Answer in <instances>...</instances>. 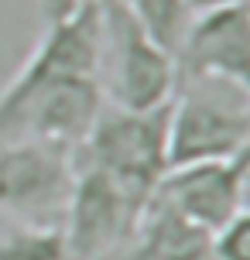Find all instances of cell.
Listing matches in <instances>:
<instances>
[{"label":"cell","mask_w":250,"mask_h":260,"mask_svg":"<svg viewBox=\"0 0 250 260\" xmlns=\"http://www.w3.org/2000/svg\"><path fill=\"white\" fill-rule=\"evenodd\" d=\"M103 48H100V89L120 110H154L178 89L175 55L151 41L123 4H100Z\"/></svg>","instance_id":"obj_2"},{"label":"cell","mask_w":250,"mask_h":260,"mask_svg":"<svg viewBox=\"0 0 250 260\" xmlns=\"http://www.w3.org/2000/svg\"><path fill=\"white\" fill-rule=\"evenodd\" d=\"M175 72L182 82H226L250 92V14L247 0L192 14L175 48Z\"/></svg>","instance_id":"obj_6"},{"label":"cell","mask_w":250,"mask_h":260,"mask_svg":"<svg viewBox=\"0 0 250 260\" xmlns=\"http://www.w3.org/2000/svg\"><path fill=\"white\" fill-rule=\"evenodd\" d=\"M168 110L171 100L154 110H120L106 103L76 157L131 192L151 195L168 171Z\"/></svg>","instance_id":"obj_3"},{"label":"cell","mask_w":250,"mask_h":260,"mask_svg":"<svg viewBox=\"0 0 250 260\" xmlns=\"http://www.w3.org/2000/svg\"><path fill=\"white\" fill-rule=\"evenodd\" d=\"M82 4H86V0H35V7H38L41 24L62 21V17H69L72 11H79Z\"/></svg>","instance_id":"obj_11"},{"label":"cell","mask_w":250,"mask_h":260,"mask_svg":"<svg viewBox=\"0 0 250 260\" xmlns=\"http://www.w3.org/2000/svg\"><path fill=\"white\" fill-rule=\"evenodd\" d=\"M230 4H243V0H189V11L202 14V11H216V7H230Z\"/></svg>","instance_id":"obj_12"},{"label":"cell","mask_w":250,"mask_h":260,"mask_svg":"<svg viewBox=\"0 0 250 260\" xmlns=\"http://www.w3.org/2000/svg\"><path fill=\"white\" fill-rule=\"evenodd\" d=\"M247 185H250V151L223 161H199L168 168L154 192L175 206L185 219L202 226L206 233L223 230L230 219L247 212Z\"/></svg>","instance_id":"obj_7"},{"label":"cell","mask_w":250,"mask_h":260,"mask_svg":"<svg viewBox=\"0 0 250 260\" xmlns=\"http://www.w3.org/2000/svg\"><path fill=\"white\" fill-rule=\"evenodd\" d=\"M151 195H137L100 168L76 165L62 209V240L69 260H113L134 243L137 219Z\"/></svg>","instance_id":"obj_4"},{"label":"cell","mask_w":250,"mask_h":260,"mask_svg":"<svg viewBox=\"0 0 250 260\" xmlns=\"http://www.w3.org/2000/svg\"><path fill=\"white\" fill-rule=\"evenodd\" d=\"M209 260H250V212H240L209 236Z\"/></svg>","instance_id":"obj_10"},{"label":"cell","mask_w":250,"mask_h":260,"mask_svg":"<svg viewBox=\"0 0 250 260\" xmlns=\"http://www.w3.org/2000/svg\"><path fill=\"white\" fill-rule=\"evenodd\" d=\"M76 175V154L38 141H0V216H62Z\"/></svg>","instance_id":"obj_5"},{"label":"cell","mask_w":250,"mask_h":260,"mask_svg":"<svg viewBox=\"0 0 250 260\" xmlns=\"http://www.w3.org/2000/svg\"><path fill=\"white\" fill-rule=\"evenodd\" d=\"M96 4H120V0H96Z\"/></svg>","instance_id":"obj_13"},{"label":"cell","mask_w":250,"mask_h":260,"mask_svg":"<svg viewBox=\"0 0 250 260\" xmlns=\"http://www.w3.org/2000/svg\"><path fill=\"white\" fill-rule=\"evenodd\" d=\"M0 260H69L62 222L11 219L0 222Z\"/></svg>","instance_id":"obj_8"},{"label":"cell","mask_w":250,"mask_h":260,"mask_svg":"<svg viewBox=\"0 0 250 260\" xmlns=\"http://www.w3.org/2000/svg\"><path fill=\"white\" fill-rule=\"evenodd\" d=\"M120 4L131 11V17L141 24L147 38L158 41L168 55H175L185 27L192 21L189 0H120Z\"/></svg>","instance_id":"obj_9"},{"label":"cell","mask_w":250,"mask_h":260,"mask_svg":"<svg viewBox=\"0 0 250 260\" xmlns=\"http://www.w3.org/2000/svg\"><path fill=\"white\" fill-rule=\"evenodd\" d=\"M250 151V92L226 82H182L168 110V168Z\"/></svg>","instance_id":"obj_1"}]
</instances>
